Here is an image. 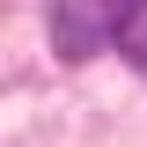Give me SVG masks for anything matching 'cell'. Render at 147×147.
<instances>
[{"label": "cell", "instance_id": "6da1fadb", "mask_svg": "<svg viewBox=\"0 0 147 147\" xmlns=\"http://www.w3.org/2000/svg\"><path fill=\"white\" fill-rule=\"evenodd\" d=\"M132 22H147V0H52V52L81 66L103 44H118Z\"/></svg>", "mask_w": 147, "mask_h": 147}, {"label": "cell", "instance_id": "7a4b0ae2", "mask_svg": "<svg viewBox=\"0 0 147 147\" xmlns=\"http://www.w3.org/2000/svg\"><path fill=\"white\" fill-rule=\"evenodd\" d=\"M118 52H125V66H132V74H147V22H132V30L118 37Z\"/></svg>", "mask_w": 147, "mask_h": 147}]
</instances>
